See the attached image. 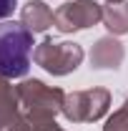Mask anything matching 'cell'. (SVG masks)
<instances>
[{
  "label": "cell",
  "instance_id": "1",
  "mask_svg": "<svg viewBox=\"0 0 128 131\" xmlns=\"http://www.w3.org/2000/svg\"><path fill=\"white\" fill-rule=\"evenodd\" d=\"M33 33L15 20H0V76L23 78L30 68Z\"/></svg>",
  "mask_w": 128,
  "mask_h": 131
},
{
  "label": "cell",
  "instance_id": "2",
  "mask_svg": "<svg viewBox=\"0 0 128 131\" xmlns=\"http://www.w3.org/2000/svg\"><path fill=\"white\" fill-rule=\"evenodd\" d=\"M85 53L78 43L73 40H53L45 38L43 43H38L33 50V61L40 66L43 71H48L50 76H68L83 63Z\"/></svg>",
  "mask_w": 128,
  "mask_h": 131
},
{
  "label": "cell",
  "instance_id": "3",
  "mask_svg": "<svg viewBox=\"0 0 128 131\" xmlns=\"http://www.w3.org/2000/svg\"><path fill=\"white\" fill-rule=\"evenodd\" d=\"M111 93L106 88H88V91H70L63 101V116L70 124H93L108 114Z\"/></svg>",
  "mask_w": 128,
  "mask_h": 131
},
{
  "label": "cell",
  "instance_id": "4",
  "mask_svg": "<svg viewBox=\"0 0 128 131\" xmlns=\"http://www.w3.org/2000/svg\"><path fill=\"white\" fill-rule=\"evenodd\" d=\"M18 88V98L20 106H25L28 114H43L55 118L58 114H63V101L65 93L55 86H45L38 78H25L15 86Z\"/></svg>",
  "mask_w": 128,
  "mask_h": 131
},
{
  "label": "cell",
  "instance_id": "5",
  "mask_svg": "<svg viewBox=\"0 0 128 131\" xmlns=\"http://www.w3.org/2000/svg\"><path fill=\"white\" fill-rule=\"evenodd\" d=\"M103 23V5L96 0H68L55 10V28L60 33H75Z\"/></svg>",
  "mask_w": 128,
  "mask_h": 131
},
{
  "label": "cell",
  "instance_id": "6",
  "mask_svg": "<svg viewBox=\"0 0 128 131\" xmlns=\"http://www.w3.org/2000/svg\"><path fill=\"white\" fill-rule=\"evenodd\" d=\"M23 129V111L18 88L10 83V78L0 76V131H20Z\"/></svg>",
  "mask_w": 128,
  "mask_h": 131
},
{
  "label": "cell",
  "instance_id": "7",
  "mask_svg": "<svg viewBox=\"0 0 128 131\" xmlns=\"http://www.w3.org/2000/svg\"><path fill=\"white\" fill-rule=\"evenodd\" d=\"M123 58H126V48L116 35L98 38L96 46L91 48V66L98 71H116V68H121Z\"/></svg>",
  "mask_w": 128,
  "mask_h": 131
},
{
  "label": "cell",
  "instance_id": "8",
  "mask_svg": "<svg viewBox=\"0 0 128 131\" xmlns=\"http://www.w3.org/2000/svg\"><path fill=\"white\" fill-rule=\"evenodd\" d=\"M20 23L30 33H45L50 25H55V13L43 0H28L20 10Z\"/></svg>",
  "mask_w": 128,
  "mask_h": 131
},
{
  "label": "cell",
  "instance_id": "9",
  "mask_svg": "<svg viewBox=\"0 0 128 131\" xmlns=\"http://www.w3.org/2000/svg\"><path fill=\"white\" fill-rule=\"evenodd\" d=\"M103 25L111 35L128 33V3H108L103 8Z\"/></svg>",
  "mask_w": 128,
  "mask_h": 131
},
{
  "label": "cell",
  "instance_id": "10",
  "mask_svg": "<svg viewBox=\"0 0 128 131\" xmlns=\"http://www.w3.org/2000/svg\"><path fill=\"white\" fill-rule=\"evenodd\" d=\"M20 131H60V126L55 124V118L43 114H23V129Z\"/></svg>",
  "mask_w": 128,
  "mask_h": 131
},
{
  "label": "cell",
  "instance_id": "11",
  "mask_svg": "<svg viewBox=\"0 0 128 131\" xmlns=\"http://www.w3.org/2000/svg\"><path fill=\"white\" fill-rule=\"evenodd\" d=\"M103 131H128V108L121 106L118 111H113L106 124H103Z\"/></svg>",
  "mask_w": 128,
  "mask_h": 131
},
{
  "label": "cell",
  "instance_id": "12",
  "mask_svg": "<svg viewBox=\"0 0 128 131\" xmlns=\"http://www.w3.org/2000/svg\"><path fill=\"white\" fill-rule=\"evenodd\" d=\"M18 8V0H0V20H8Z\"/></svg>",
  "mask_w": 128,
  "mask_h": 131
},
{
  "label": "cell",
  "instance_id": "13",
  "mask_svg": "<svg viewBox=\"0 0 128 131\" xmlns=\"http://www.w3.org/2000/svg\"><path fill=\"white\" fill-rule=\"evenodd\" d=\"M106 3H126V0H106Z\"/></svg>",
  "mask_w": 128,
  "mask_h": 131
},
{
  "label": "cell",
  "instance_id": "14",
  "mask_svg": "<svg viewBox=\"0 0 128 131\" xmlns=\"http://www.w3.org/2000/svg\"><path fill=\"white\" fill-rule=\"evenodd\" d=\"M123 106H126V108H128V98H126V103H123Z\"/></svg>",
  "mask_w": 128,
  "mask_h": 131
},
{
  "label": "cell",
  "instance_id": "15",
  "mask_svg": "<svg viewBox=\"0 0 128 131\" xmlns=\"http://www.w3.org/2000/svg\"><path fill=\"white\" fill-rule=\"evenodd\" d=\"M60 131H65V129H60Z\"/></svg>",
  "mask_w": 128,
  "mask_h": 131
}]
</instances>
